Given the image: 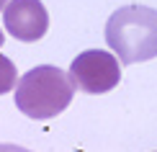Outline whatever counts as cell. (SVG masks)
I'll list each match as a JSON object with an SVG mask.
<instances>
[{"label": "cell", "mask_w": 157, "mask_h": 152, "mask_svg": "<svg viewBox=\"0 0 157 152\" xmlns=\"http://www.w3.org/2000/svg\"><path fill=\"white\" fill-rule=\"evenodd\" d=\"M106 41L119 62L134 64L157 57V10L144 5L119 8L106 23Z\"/></svg>", "instance_id": "6da1fadb"}, {"label": "cell", "mask_w": 157, "mask_h": 152, "mask_svg": "<svg viewBox=\"0 0 157 152\" xmlns=\"http://www.w3.org/2000/svg\"><path fill=\"white\" fill-rule=\"evenodd\" d=\"M75 85L67 75L54 64H39L29 70L16 85V106L29 119H47L59 116L72 101Z\"/></svg>", "instance_id": "7a4b0ae2"}, {"label": "cell", "mask_w": 157, "mask_h": 152, "mask_svg": "<svg viewBox=\"0 0 157 152\" xmlns=\"http://www.w3.org/2000/svg\"><path fill=\"white\" fill-rule=\"evenodd\" d=\"M70 80L82 93H90V95L108 93L121 80V64L111 52L88 49V52H82V54H77L72 59V64H70Z\"/></svg>", "instance_id": "3957f363"}, {"label": "cell", "mask_w": 157, "mask_h": 152, "mask_svg": "<svg viewBox=\"0 0 157 152\" xmlns=\"http://www.w3.org/2000/svg\"><path fill=\"white\" fill-rule=\"evenodd\" d=\"M3 23L18 41H39L49 29V13L41 0H10L3 10Z\"/></svg>", "instance_id": "277c9868"}, {"label": "cell", "mask_w": 157, "mask_h": 152, "mask_svg": "<svg viewBox=\"0 0 157 152\" xmlns=\"http://www.w3.org/2000/svg\"><path fill=\"white\" fill-rule=\"evenodd\" d=\"M18 85V75H16V64L10 62L5 54H0V95L13 90Z\"/></svg>", "instance_id": "5b68a950"}, {"label": "cell", "mask_w": 157, "mask_h": 152, "mask_svg": "<svg viewBox=\"0 0 157 152\" xmlns=\"http://www.w3.org/2000/svg\"><path fill=\"white\" fill-rule=\"evenodd\" d=\"M0 152H31V150L18 147V144H0Z\"/></svg>", "instance_id": "8992f818"}, {"label": "cell", "mask_w": 157, "mask_h": 152, "mask_svg": "<svg viewBox=\"0 0 157 152\" xmlns=\"http://www.w3.org/2000/svg\"><path fill=\"white\" fill-rule=\"evenodd\" d=\"M8 8V0H0V10H5Z\"/></svg>", "instance_id": "52a82bcc"}, {"label": "cell", "mask_w": 157, "mask_h": 152, "mask_svg": "<svg viewBox=\"0 0 157 152\" xmlns=\"http://www.w3.org/2000/svg\"><path fill=\"white\" fill-rule=\"evenodd\" d=\"M3 39H5V36H3V31H0V47H3Z\"/></svg>", "instance_id": "ba28073f"}]
</instances>
